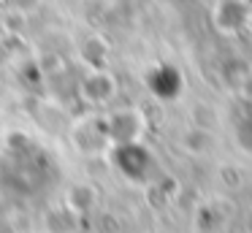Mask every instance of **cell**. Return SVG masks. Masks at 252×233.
Wrapping results in <instances>:
<instances>
[{"label":"cell","instance_id":"1","mask_svg":"<svg viewBox=\"0 0 252 233\" xmlns=\"http://www.w3.org/2000/svg\"><path fill=\"white\" fill-rule=\"evenodd\" d=\"M103 125L111 138V146H125V144H138L147 122H144V114L136 106H122V108L106 111Z\"/></svg>","mask_w":252,"mask_h":233},{"label":"cell","instance_id":"2","mask_svg":"<svg viewBox=\"0 0 252 233\" xmlns=\"http://www.w3.org/2000/svg\"><path fill=\"white\" fill-rule=\"evenodd\" d=\"M71 138H73V146H76L79 152H84V155H90V157L114 149L109 133H106L103 114H95V117H87V119H82V122H76L71 130Z\"/></svg>","mask_w":252,"mask_h":233},{"label":"cell","instance_id":"3","mask_svg":"<svg viewBox=\"0 0 252 233\" xmlns=\"http://www.w3.org/2000/svg\"><path fill=\"white\" fill-rule=\"evenodd\" d=\"M252 22V5L250 0H217L212 11V25L222 35H236V33L247 30Z\"/></svg>","mask_w":252,"mask_h":233},{"label":"cell","instance_id":"4","mask_svg":"<svg viewBox=\"0 0 252 233\" xmlns=\"http://www.w3.org/2000/svg\"><path fill=\"white\" fill-rule=\"evenodd\" d=\"M79 92L90 106H109L117 98V79L109 68H87L79 81Z\"/></svg>","mask_w":252,"mask_h":233},{"label":"cell","instance_id":"5","mask_svg":"<svg viewBox=\"0 0 252 233\" xmlns=\"http://www.w3.org/2000/svg\"><path fill=\"white\" fill-rule=\"evenodd\" d=\"M149 87L158 98L163 100H171V98L179 95V87H182V76L179 70H174L171 65H158V68L149 70Z\"/></svg>","mask_w":252,"mask_h":233}]
</instances>
